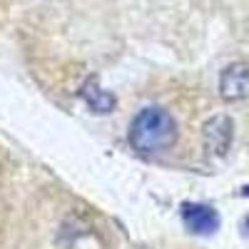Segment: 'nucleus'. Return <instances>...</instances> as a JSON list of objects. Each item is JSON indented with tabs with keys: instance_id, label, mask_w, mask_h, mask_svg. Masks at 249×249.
<instances>
[{
	"instance_id": "f257e3e1",
	"label": "nucleus",
	"mask_w": 249,
	"mask_h": 249,
	"mask_svg": "<svg viewBox=\"0 0 249 249\" xmlns=\"http://www.w3.org/2000/svg\"><path fill=\"white\" fill-rule=\"evenodd\" d=\"M127 140L142 155L164 152L177 142V122L164 107H144L130 122Z\"/></svg>"
},
{
	"instance_id": "7ed1b4c3",
	"label": "nucleus",
	"mask_w": 249,
	"mask_h": 249,
	"mask_svg": "<svg viewBox=\"0 0 249 249\" xmlns=\"http://www.w3.org/2000/svg\"><path fill=\"white\" fill-rule=\"evenodd\" d=\"M182 222L192 234L210 237L219 230V214L214 207L199 204V202H184L182 204Z\"/></svg>"
},
{
	"instance_id": "39448f33",
	"label": "nucleus",
	"mask_w": 249,
	"mask_h": 249,
	"mask_svg": "<svg viewBox=\"0 0 249 249\" xmlns=\"http://www.w3.org/2000/svg\"><path fill=\"white\" fill-rule=\"evenodd\" d=\"M80 97H82V102H85V105H88L92 112H97V115H107V112H112L115 105H117L115 95L102 88L100 82H97V77H88L85 82H82Z\"/></svg>"
},
{
	"instance_id": "423d86ee",
	"label": "nucleus",
	"mask_w": 249,
	"mask_h": 249,
	"mask_svg": "<svg viewBox=\"0 0 249 249\" xmlns=\"http://www.w3.org/2000/svg\"><path fill=\"white\" fill-rule=\"evenodd\" d=\"M242 195H244V197H249V184H247V187H242Z\"/></svg>"
},
{
	"instance_id": "0eeeda50",
	"label": "nucleus",
	"mask_w": 249,
	"mask_h": 249,
	"mask_svg": "<svg viewBox=\"0 0 249 249\" xmlns=\"http://www.w3.org/2000/svg\"><path fill=\"white\" fill-rule=\"evenodd\" d=\"M247 230H249V219H247Z\"/></svg>"
},
{
	"instance_id": "20e7f679",
	"label": "nucleus",
	"mask_w": 249,
	"mask_h": 249,
	"mask_svg": "<svg viewBox=\"0 0 249 249\" xmlns=\"http://www.w3.org/2000/svg\"><path fill=\"white\" fill-rule=\"evenodd\" d=\"M219 95L227 102H239L249 97V65L247 62H232L219 75Z\"/></svg>"
},
{
	"instance_id": "f03ea898",
	"label": "nucleus",
	"mask_w": 249,
	"mask_h": 249,
	"mask_svg": "<svg viewBox=\"0 0 249 249\" xmlns=\"http://www.w3.org/2000/svg\"><path fill=\"white\" fill-rule=\"evenodd\" d=\"M232 137H234V122L230 115H214L204 122L202 127V142L204 150L214 155V157H224L232 147Z\"/></svg>"
}]
</instances>
